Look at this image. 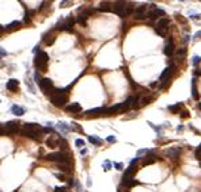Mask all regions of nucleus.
Masks as SVG:
<instances>
[{"instance_id":"f257e3e1","label":"nucleus","mask_w":201,"mask_h":192,"mask_svg":"<svg viewBox=\"0 0 201 192\" xmlns=\"http://www.w3.org/2000/svg\"><path fill=\"white\" fill-rule=\"evenodd\" d=\"M44 133V127H41L37 123H25L22 127V134L27 138L36 141H41V134Z\"/></svg>"},{"instance_id":"f03ea898","label":"nucleus","mask_w":201,"mask_h":192,"mask_svg":"<svg viewBox=\"0 0 201 192\" xmlns=\"http://www.w3.org/2000/svg\"><path fill=\"white\" fill-rule=\"evenodd\" d=\"M48 61H49V56L45 52H38V54L34 58V67L41 72H46L48 69Z\"/></svg>"},{"instance_id":"7ed1b4c3","label":"nucleus","mask_w":201,"mask_h":192,"mask_svg":"<svg viewBox=\"0 0 201 192\" xmlns=\"http://www.w3.org/2000/svg\"><path fill=\"white\" fill-rule=\"evenodd\" d=\"M19 122L18 121H10L7 123H3L2 129H0V133L2 135H12V134H17L19 131Z\"/></svg>"},{"instance_id":"20e7f679","label":"nucleus","mask_w":201,"mask_h":192,"mask_svg":"<svg viewBox=\"0 0 201 192\" xmlns=\"http://www.w3.org/2000/svg\"><path fill=\"white\" fill-rule=\"evenodd\" d=\"M50 102L55 107H64L65 103H68V96L67 93H63L59 89H56L53 95H50Z\"/></svg>"},{"instance_id":"39448f33","label":"nucleus","mask_w":201,"mask_h":192,"mask_svg":"<svg viewBox=\"0 0 201 192\" xmlns=\"http://www.w3.org/2000/svg\"><path fill=\"white\" fill-rule=\"evenodd\" d=\"M46 160L57 164H63V162H70V156L64 152H55V153H49L46 156Z\"/></svg>"},{"instance_id":"423d86ee","label":"nucleus","mask_w":201,"mask_h":192,"mask_svg":"<svg viewBox=\"0 0 201 192\" xmlns=\"http://www.w3.org/2000/svg\"><path fill=\"white\" fill-rule=\"evenodd\" d=\"M40 88H41V91H42L45 95H53V92L56 91V88L53 87V81L50 80V78H41V81H40Z\"/></svg>"},{"instance_id":"0eeeda50","label":"nucleus","mask_w":201,"mask_h":192,"mask_svg":"<svg viewBox=\"0 0 201 192\" xmlns=\"http://www.w3.org/2000/svg\"><path fill=\"white\" fill-rule=\"evenodd\" d=\"M131 107V104L128 102H124V103H120V104H116L110 107V108H108V111H106V114L108 115H113V114H121V112H125L128 108Z\"/></svg>"},{"instance_id":"6e6552de","label":"nucleus","mask_w":201,"mask_h":192,"mask_svg":"<svg viewBox=\"0 0 201 192\" xmlns=\"http://www.w3.org/2000/svg\"><path fill=\"white\" fill-rule=\"evenodd\" d=\"M127 4L128 3H125V2H116L114 4H113V12L117 14L118 16L125 18L127 16Z\"/></svg>"},{"instance_id":"1a4fd4ad","label":"nucleus","mask_w":201,"mask_h":192,"mask_svg":"<svg viewBox=\"0 0 201 192\" xmlns=\"http://www.w3.org/2000/svg\"><path fill=\"white\" fill-rule=\"evenodd\" d=\"M169 19H166V18H162L161 20L158 22V24H156V27H155V31L159 34L161 37H165L166 35V33H167V30H169Z\"/></svg>"},{"instance_id":"9d476101","label":"nucleus","mask_w":201,"mask_h":192,"mask_svg":"<svg viewBox=\"0 0 201 192\" xmlns=\"http://www.w3.org/2000/svg\"><path fill=\"white\" fill-rule=\"evenodd\" d=\"M133 16H135V19H137V20H143L144 18L148 16V14H147V4H140L139 7L135 8Z\"/></svg>"},{"instance_id":"9b49d317","label":"nucleus","mask_w":201,"mask_h":192,"mask_svg":"<svg viewBox=\"0 0 201 192\" xmlns=\"http://www.w3.org/2000/svg\"><path fill=\"white\" fill-rule=\"evenodd\" d=\"M159 16H165V11L158 8L155 4H151V11L148 12V18L150 19H156Z\"/></svg>"},{"instance_id":"f8f14e48","label":"nucleus","mask_w":201,"mask_h":192,"mask_svg":"<svg viewBox=\"0 0 201 192\" xmlns=\"http://www.w3.org/2000/svg\"><path fill=\"white\" fill-rule=\"evenodd\" d=\"M60 141H61V138L59 137L57 134H52V135H49V138L46 139V145H48L49 147H52V149H55V147L60 146Z\"/></svg>"},{"instance_id":"ddd939ff","label":"nucleus","mask_w":201,"mask_h":192,"mask_svg":"<svg viewBox=\"0 0 201 192\" xmlns=\"http://www.w3.org/2000/svg\"><path fill=\"white\" fill-rule=\"evenodd\" d=\"M74 24H75V19H74V18H67L64 22L59 23L57 26H56V29H57V30H71Z\"/></svg>"},{"instance_id":"4468645a","label":"nucleus","mask_w":201,"mask_h":192,"mask_svg":"<svg viewBox=\"0 0 201 192\" xmlns=\"http://www.w3.org/2000/svg\"><path fill=\"white\" fill-rule=\"evenodd\" d=\"M174 71H175V67H174V65H171V67L166 68L165 71H163V73L161 74V81H162V83H167V81L170 80V76H171L173 73H174Z\"/></svg>"},{"instance_id":"2eb2a0df","label":"nucleus","mask_w":201,"mask_h":192,"mask_svg":"<svg viewBox=\"0 0 201 192\" xmlns=\"http://www.w3.org/2000/svg\"><path fill=\"white\" fill-rule=\"evenodd\" d=\"M174 50H175V45H174V41H173V38H170L167 41V43L165 45V54L167 56V57H171L173 56V53H174Z\"/></svg>"},{"instance_id":"dca6fc26","label":"nucleus","mask_w":201,"mask_h":192,"mask_svg":"<svg viewBox=\"0 0 201 192\" xmlns=\"http://www.w3.org/2000/svg\"><path fill=\"white\" fill-rule=\"evenodd\" d=\"M106 111H108V110H106V108H103V107H98V108L89 110V111L86 112V115H89V116H98V115L105 114Z\"/></svg>"},{"instance_id":"f3484780","label":"nucleus","mask_w":201,"mask_h":192,"mask_svg":"<svg viewBox=\"0 0 201 192\" xmlns=\"http://www.w3.org/2000/svg\"><path fill=\"white\" fill-rule=\"evenodd\" d=\"M6 88H7L8 91H17L18 88H19V81L18 80H15V78H11V80H8L7 81V84H6Z\"/></svg>"},{"instance_id":"a211bd4d","label":"nucleus","mask_w":201,"mask_h":192,"mask_svg":"<svg viewBox=\"0 0 201 192\" xmlns=\"http://www.w3.org/2000/svg\"><path fill=\"white\" fill-rule=\"evenodd\" d=\"M65 110H67L68 112H80L82 111V106L79 104V103H71V104H68L67 107H65Z\"/></svg>"},{"instance_id":"6ab92c4d","label":"nucleus","mask_w":201,"mask_h":192,"mask_svg":"<svg viewBox=\"0 0 201 192\" xmlns=\"http://www.w3.org/2000/svg\"><path fill=\"white\" fill-rule=\"evenodd\" d=\"M180 152L181 150L178 149V147H170V149L167 150V156L171 157L173 160H177L178 157H180Z\"/></svg>"},{"instance_id":"aec40b11","label":"nucleus","mask_w":201,"mask_h":192,"mask_svg":"<svg viewBox=\"0 0 201 192\" xmlns=\"http://www.w3.org/2000/svg\"><path fill=\"white\" fill-rule=\"evenodd\" d=\"M99 11H103V12L113 11L112 3H110V2H102V3H100V4H99Z\"/></svg>"},{"instance_id":"412c9836","label":"nucleus","mask_w":201,"mask_h":192,"mask_svg":"<svg viewBox=\"0 0 201 192\" xmlns=\"http://www.w3.org/2000/svg\"><path fill=\"white\" fill-rule=\"evenodd\" d=\"M155 161H156V156L154 153H150L148 156H146V158L143 160L141 164H143V165H150V164H154Z\"/></svg>"},{"instance_id":"4be33fe9","label":"nucleus","mask_w":201,"mask_h":192,"mask_svg":"<svg viewBox=\"0 0 201 192\" xmlns=\"http://www.w3.org/2000/svg\"><path fill=\"white\" fill-rule=\"evenodd\" d=\"M192 96H193L194 100H199V91H197L196 87V78L192 80Z\"/></svg>"},{"instance_id":"5701e85b","label":"nucleus","mask_w":201,"mask_h":192,"mask_svg":"<svg viewBox=\"0 0 201 192\" xmlns=\"http://www.w3.org/2000/svg\"><path fill=\"white\" fill-rule=\"evenodd\" d=\"M11 111H12V112H14V114H15V115H18V116H22V115H23V114H25V110H23V108H22V107H19V106H17V104H15V106H12V107H11Z\"/></svg>"},{"instance_id":"b1692460","label":"nucleus","mask_w":201,"mask_h":192,"mask_svg":"<svg viewBox=\"0 0 201 192\" xmlns=\"http://www.w3.org/2000/svg\"><path fill=\"white\" fill-rule=\"evenodd\" d=\"M87 18H89V15H87L86 12H82L79 16H78V22H79L80 24H83V26H86L87 24Z\"/></svg>"},{"instance_id":"393cba45","label":"nucleus","mask_w":201,"mask_h":192,"mask_svg":"<svg viewBox=\"0 0 201 192\" xmlns=\"http://www.w3.org/2000/svg\"><path fill=\"white\" fill-rule=\"evenodd\" d=\"M181 108H182V103H177V104H174V106H169V111L173 112V114H177Z\"/></svg>"},{"instance_id":"a878e982","label":"nucleus","mask_w":201,"mask_h":192,"mask_svg":"<svg viewBox=\"0 0 201 192\" xmlns=\"http://www.w3.org/2000/svg\"><path fill=\"white\" fill-rule=\"evenodd\" d=\"M89 141H90L91 143H94V145H100V143H102V139L98 138V137H95V135H90Z\"/></svg>"},{"instance_id":"bb28decb","label":"nucleus","mask_w":201,"mask_h":192,"mask_svg":"<svg viewBox=\"0 0 201 192\" xmlns=\"http://www.w3.org/2000/svg\"><path fill=\"white\" fill-rule=\"evenodd\" d=\"M57 168L60 169V171H63V172L70 171V162H63V164H59V165H57Z\"/></svg>"},{"instance_id":"cd10ccee","label":"nucleus","mask_w":201,"mask_h":192,"mask_svg":"<svg viewBox=\"0 0 201 192\" xmlns=\"http://www.w3.org/2000/svg\"><path fill=\"white\" fill-rule=\"evenodd\" d=\"M44 42L46 43V45H53V42H55V37L53 35H45L44 37Z\"/></svg>"},{"instance_id":"c85d7f7f","label":"nucleus","mask_w":201,"mask_h":192,"mask_svg":"<svg viewBox=\"0 0 201 192\" xmlns=\"http://www.w3.org/2000/svg\"><path fill=\"white\" fill-rule=\"evenodd\" d=\"M19 27H21V23L15 20V22H12V23L8 24V26H7V30H15V29H19Z\"/></svg>"},{"instance_id":"c756f323","label":"nucleus","mask_w":201,"mask_h":192,"mask_svg":"<svg viewBox=\"0 0 201 192\" xmlns=\"http://www.w3.org/2000/svg\"><path fill=\"white\" fill-rule=\"evenodd\" d=\"M57 126H59V129H61V130L64 131V133H67V131L72 130V129L70 127V126H67V125H65V123H63V122H61V123H59Z\"/></svg>"},{"instance_id":"7c9ffc66","label":"nucleus","mask_w":201,"mask_h":192,"mask_svg":"<svg viewBox=\"0 0 201 192\" xmlns=\"http://www.w3.org/2000/svg\"><path fill=\"white\" fill-rule=\"evenodd\" d=\"M60 149H61L64 153H65V150L68 149V143H67V141H65V139H61V141H60Z\"/></svg>"},{"instance_id":"2f4dec72","label":"nucleus","mask_w":201,"mask_h":192,"mask_svg":"<svg viewBox=\"0 0 201 192\" xmlns=\"http://www.w3.org/2000/svg\"><path fill=\"white\" fill-rule=\"evenodd\" d=\"M185 54H186V49H181V50H178V53H177L178 58H184Z\"/></svg>"},{"instance_id":"473e14b6","label":"nucleus","mask_w":201,"mask_h":192,"mask_svg":"<svg viewBox=\"0 0 201 192\" xmlns=\"http://www.w3.org/2000/svg\"><path fill=\"white\" fill-rule=\"evenodd\" d=\"M55 192H70V190L67 187H56Z\"/></svg>"},{"instance_id":"72a5a7b5","label":"nucleus","mask_w":201,"mask_h":192,"mask_svg":"<svg viewBox=\"0 0 201 192\" xmlns=\"http://www.w3.org/2000/svg\"><path fill=\"white\" fill-rule=\"evenodd\" d=\"M196 158L199 160V161H201V145L196 149Z\"/></svg>"},{"instance_id":"f704fd0d","label":"nucleus","mask_w":201,"mask_h":192,"mask_svg":"<svg viewBox=\"0 0 201 192\" xmlns=\"http://www.w3.org/2000/svg\"><path fill=\"white\" fill-rule=\"evenodd\" d=\"M151 97H144V99H141V106H144V104H148V103L151 102Z\"/></svg>"},{"instance_id":"c9c22d12","label":"nucleus","mask_w":201,"mask_h":192,"mask_svg":"<svg viewBox=\"0 0 201 192\" xmlns=\"http://www.w3.org/2000/svg\"><path fill=\"white\" fill-rule=\"evenodd\" d=\"M147 153H150V150H147V149H143V150H139L137 152V158L141 156V154H147Z\"/></svg>"},{"instance_id":"e433bc0d","label":"nucleus","mask_w":201,"mask_h":192,"mask_svg":"<svg viewBox=\"0 0 201 192\" xmlns=\"http://www.w3.org/2000/svg\"><path fill=\"white\" fill-rule=\"evenodd\" d=\"M175 18H177V20L182 22V23H186V19H184V18H182V15H178V14H175Z\"/></svg>"},{"instance_id":"4c0bfd02","label":"nucleus","mask_w":201,"mask_h":192,"mask_svg":"<svg viewBox=\"0 0 201 192\" xmlns=\"http://www.w3.org/2000/svg\"><path fill=\"white\" fill-rule=\"evenodd\" d=\"M188 116H189V112H188L186 110H184V111H182V114H181V118L182 119H186Z\"/></svg>"},{"instance_id":"58836bf2","label":"nucleus","mask_w":201,"mask_h":192,"mask_svg":"<svg viewBox=\"0 0 201 192\" xmlns=\"http://www.w3.org/2000/svg\"><path fill=\"white\" fill-rule=\"evenodd\" d=\"M76 146H79V147H82V146H84V141L83 139H76Z\"/></svg>"},{"instance_id":"ea45409f","label":"nucleus","mask_w":201,"mask_h":192,"mask_svg":"<svg viewBox=\"0 0 201 192\" xmlns=\"http://www.w3.org/2000/svg\"><path fill=\"white\" fill-rule=\"evenodd\" d=\"M199 61H200V57H199V56H194V57H193V64L197 65V64H199Z\"/></svg>"},{"instance_id":"a19ab883","label":"nucleus","mask_w":201,"mask_h":192,"mask_svg":"<svg viewBox=\"0 0 201 192\" xmlns=\"http://www.w3.org/2000/svg\"><path fill=\"white\" fill-rule=\"evenodd\" d=\"M103 166H105V171H109V169H110V162L105 161V165H103Z\"/></svg>"},{"instance_id":"79ce46f5","label":"nucleus","mask_w":201,"mask_h":192,"mask_svg":"<svg viewBox=\"0 0 201 192\" xmlns=\"http://www.w3.org/2000/svg\"><path fill=\"white\" fill-rule=\"evenodd\" d=\"M25 22H26V23H29V22H30V15L27 14V12L25 14Z\"/></svg>"},{"instance_id":"37998d69","label":"nucleus","mask_w":201,"mask_h":192,"mask_svg":"<svg viewBox=\"0 0 201 192\" xmlns=\"http://www.w3.org/2000/svg\"><path fill=\"white\" fill-rule=\"evenodd\" d=\"M56 177H57L59 180H65V179H64V176H63L61 173H56Z\"/></svg>"},{"instance_id":"c03bdc74","label":"nucleus","mask_w":201,"mask_h":192,"mask_svg":"<svg viewBox=\"0 0 201 192\" xmlns=\"http://www.w3.org/2000/svg\"><path fill=\"white\" fill-rule=\"evenodd\" d=\"M108 142H116V137H108Z\"/></svg>"},{"instance_id":"a18cd8bd","label":"nucleus","mask_w":201,"mask_h":192,"mask_svg":"<svg viewBox=\"0 0 201 192\" xmlns=\"http://www.w3.org/2000/svg\"><path fill=\"white\" fill-rule=\"evenodd\" d=\"M68 4H72L71 2H61V7H67Z\"/></svg>"},{"instance_id":"49530a36","label":"nucleus","mask_w":201,"mask_h":192,"mask_svg":"<svg viewBox=\"0 0 201 192\" xmlns=\"http://www.w3.org/2000/svg\"><path fill=\"white\" fill-rule=\"evenodd\" d=\"M114 166H116V169H118V171L122 169V164H114Z\"/></svg>"},{"instance_id":"de8ad7c7","label":"nucleus","mask_w":201,"mask_h":192,"mask_svg":"<svg viewBox=\"0 0 201 192\" xmlns=\"http://www.w3.org/2000/svg\"><path fill=\"white\" fill-rule=\"evenodd\" d=\"M199 37H201V31H199V33H197L196 35H194V38H199Z\"/></svg>"},{"instance_id":"09e8293b","label":"nucleus","mask_w":201,"mask_h":192,"mask_svg":"<svg viewBox=\"0 0 201 192\" xmlns=\"http://www.w3.org/2000/svg\"><path fill=\"white\" fill-rule=\"evenodd\" d=\"M6 54H7V53H6V52H4V50H3V49H2V57H4V56H6Z\"/></svg>"},{"instance_id":"8fccbe9b","label":"nucleus","mask_w":201,"mask_h":192,"mask_svg":"<svg viewBox=\"0 0 201 192\" xmlns=\"http://www.w3.org/2000/svg\"><path fill=\"white\" fill-rule=\"evenodd\" d=\"M196 74H201V71H200V69H197V71H196Z\"/></svg>"}]
</instances>
